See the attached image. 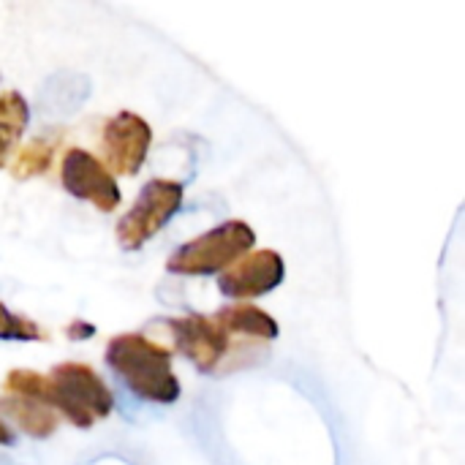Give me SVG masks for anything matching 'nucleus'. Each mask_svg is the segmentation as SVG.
<instances>
[{
	"label": "nucleus",
	"instance_id": "6",
	"mask_svg": "<svg viewBox=\"0 0 465 465\" xmlns=\"http://www.w3.org/2000/svg\"><path fill=\"white\" fill-rule=\"evenodd\" d=\"M153 144V128L144 117H139L136 112H117L104 123V134H101V150L106 158V169L123 177H134L150 153Z\"/></svg>",
	"mask_w": 465,
	"mask_h": 465
},
{
	"label": "nucleus",
	"instance_id": "12",
	"mask_svg": "<svg viewBox=\"0 0 465 465\" xmlns=\"http://www.w3.org/2000/svg\"><path fill=\"white\" fill-rule=\"evenodd\" d=\"M54 150H57V142L54 139H33L30 144L19 147L14 161H11V174L16 180H27V177H38V174H46L52 161H54Z\"/></svg>",
	"mask_w": 465,
	"mask_h": 465
},
{
	"label": "nucleus",
	"instance_id": "14",
	"mask_svg": "<svg viewBox=\"0 0 465 465\" xmlns=\"http://www.w3.org/2000/svg\"><path fill=\"white\" fill-rule=\"evenodd\" d=\"M65 335L71 341H90L95 335V324H90V322H71L65 327Z\"/></svg>",
	"mask_w": 465,
	"mask_h": 465
},
{
	"label": "nucleus",
	"instance_id": "1",
	"mask_svg": "<svg viewBox=\"0 0 465 465\" xmlns=\"http://www.w3.org/2000/svg\"><path fill=\"white\" fill-rule=\"evenodd\" d=\"M106 365L123 384L142 401L150 403H177L183 395L180 379L172 368V351L139 332L114 335L106 343Z\"/></svg>",
	"mask_w": 465,
	"mask_h": 465
},
{
	"label": "nucleus",
	"instance_id": "13",
	"mask_svg": "<svg viewBox=\"0 0 465 465\" xmlns=\"http://www.w3.org/2000/svg\"><path fill=\"white\" fill-rule=\"evenodd\" d=\"M0 341H22V343H33V341H49V332L44 327H38L33 319H25L14 311H8L0 302Z\"/></svg>",
	"mask_w": 465,
	"mask_h": 465
},
{
	"label": "nucleus",
	"instance_id": "7",
	"mask_svg": "<svg viewBox=\"0 0 465 465\" xmlns=\"http://www.w3.org/2000/svg\"><path fill=\"white\" fill-rule=\"evenodd\" d=\"M174 349L193 362L199 373H215L218 368L226 365V354L232 351L229 335L207 316L188 313L166 322Z\"/></svg>",
	"mask_w": 465,
	"mask_h": 465
},
{
	"label": "nucleus",
	"instance_id": "8",
	"mask_svg": "<svg viewBox=\"0 0 465 465\" xmlns=\"http://www.w3.org/2000/svg\"><path fill=\"white\" fill-rule=\"evenodd\" d=\"M286 278V264L278 251L262 248L245 253L218 278V292L229 300H256L275 292Z\"/></svg>",
	"mask_w": 465,
	"mask_h": 465
},
{
	"label": "nucleus",
	"instance_id": "10",
	"mask_svg": "<svg viewBox=\"0 0 465 465\" xmlns=\"http://www.w3.org/2000/svg\"><path fill=\"white\" fill-rule=\"evenodd\" d=\"M0 414L5 420H14L19 425V430L33 439H49L57 430V414L35 401L5 395V398H0Z\"/></svg>",
	"mask_w": 465,
	"mask_h": 465
},
{
	"label": "nucleus",
	"instance_id": "5",
	"mask_svg": "<svg viewBox=\"0 0 465 465\" xmlns=\"http://www.w3.org/2000/svg\"><path fill=\"white\" fill-rule=\"evenodd\" d=\"M60 183L74 199H82L101 213H114L123 202V191L114 174L104 166V161L82 147L65 150L60 163Z\"/></svg>",
	"mask_w": 465,
	"mask_h": 465
},
{
	"label": "nucleus",
	"instance_id": "4",
	"mask_svg": "<svg viewBox=\"0 0 465 465\" xmlns=\"http://www.w3.org/2000/svg\"><path fill=\"white\" fill-rule=\"evenodd\" d=\"M183 202H185L183 183L166 180V177L150 180L142 188V193L136 196L134 207L120 218V223L114 229L120 248L139 251L142 245H147L180 213Z\"/></svg>",
	"mask_w": 465,
	"mask_h": 465
},
{
	"label": "nucleus",
	"instance_id": "11",
	"mask_svg": "<svg viewBox=\"0 0 465 465\" xmlns=\"http://www.w3.org/2000/svg\"><path fill=\"white\" fill-rule=\"evenodd\" d=\"M30 123V106L16 90L0 93V169L8 163V155L22 142Z\"/></svg>",
	"mask_w": 465,
	"mask_h": 465
},
{
	"label": "nucleus",
	"instance_id": "9",
	"mask_svg": "<svg viewBox=\"0 0 465 465\" xmlns=\"http://www.w3.org/2000/svg\"><path fill=\"white\" fill-rule=\"evenodd\" d=\"M213 322L229 335V341L232 338H242V341L248 338V341L270 343L278 338V322L256 305H245V302L226 305L213 316Z\"/></svg>",
	"mask_w": 465,
	"mask_h": 465
},
{
	"label": "nucleus",
	"instance_id": "15",
	"mask_svg": "<svg viewBox=\"0 0 465 465\" xmlns=\"http://www.w3.org/2000/svg\"><path fill=\"white\" fill-rule=\"evenodd\" d=\"M0 444H14V433L3 420H0Z\"/></svg>",
	"mask_w": 465,
	"mask_h": 465
},
{
	"label": "nucleus",
	"instance_id": "3",
	"mask_svg": "<svg viewBox=\"0 0 465 465\" xmlns=\"http://www.w3.org/2000/svg\"><path fill=\"white\" fill-rule=\"evenodd\" d=\"M256 245V232L245 221H226L180 245L166 270L174 275H215L229 270Z\"/></svg>",
	"mask_w": 465,
	"mask_h": 465
},
{
	"label": "nucleus",
	"instance_id": "2",
	"mask_svg": "<svg viewBox=\"0 0 465 465\" xmlns=\"http://www.w3.org/2000/svg\"><path fill=\"white\" fill-rule=\"evenodd\" d=\"M46 379L52 387V411L76 428H93L114 411L112 390L84 362H60Z\"/></svg>",
	"mask_w": 465,
	"mask_h": 465
}]
</instances>
